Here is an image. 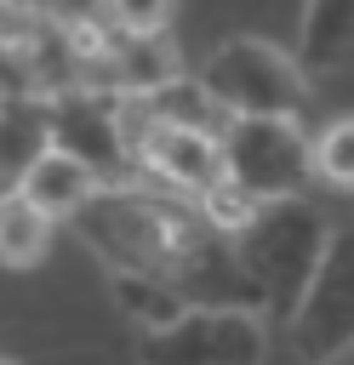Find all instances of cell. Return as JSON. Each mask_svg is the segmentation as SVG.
Wrapping results in <instances>:
<instances>
[{
  "label": "cell",
  "mask_w": 354,
  "mask_h": 365,
  "mask_svg": "<svg viewBox=\"0 0 354 365\" xmlns=\"http://www.w3.org/2000/svg\"><path fill=\"white\" fill-rule=\"evenodd\" d=\"M40 120H46V143L74 154L97 188H126L143 182L137 171V137L126 125V103L120 91H91V86H69L40 97Z\"/></svg>",
  "instance_id": "obj_4"
},
{
  "label": "cell",
  "mask_w": 354,
  "mask_h": 365,
  "mask_svg": "<svg viewBox=\"0 0 354 365\" xmlns=\"http://www.w3.org/2000/svg\"><path fill=\"white\" fill-rule=\"evenodd\" d=\"M103 23L114 34H166L171 0H103Z\"/></svg>",
  "instance_id": "obj_17"
},
{
  "label": "cell",
  "mask_w": 354,
  "mask_h": 365,
  "mask_svg": "<svg viewBox=\"0 0 354 365\" xmlns=\"http://www.w3.org/2000/svg\"><path fill=\"white\" fill-rule=\"evenodd\" d=\"M183 57L166 34H114L108 57L97 63V74L86 80L91 91H120V97H148L154 86L177 80Z\"/></svg>",
  "instance_id": "obj_9"
},
{
  "label": "cell",
  "mask_w": 354,
  "mask_h": 365,
  "mask_svg": "<svg viewBox=\"0 0 354 365\" xmlns=\"http://www.w3.org/2000/svg\"><path fill=\"white\" fill-rule=\"evenodd\" d=\"M108 297L137 331H160L188 308L171 279H154V274H137V268H108Z\"/></svg>",
  "instance_id": "obj_13"
},
{
  "label": "cell",
  "mask_w": 354,
  "mask_h": 365,
  "mask_svg": "<svg viewBox=\"0 0 354 365\" xmlns=\"http://www.w3.org/2000/svg\"><path fill=\"white\" fill-rule=\"evenodd\" d=\"M137 108L148 114V125H183V131H217L223 137V125H228V114H223V103L200 86V74H177V80H166V86H154L148 97H137Z\"/></svg>",
  "instance_id": "obj_12"
},
{
  "label": "cell",
  "mask_w": 354,
  "mask_h": 365,
  "mask_svg": "<svg viewBox=\"0 0 354 365\" xmlns=\"http://www.w3.org/2000/svg\"><path fill=\"white\" fill-rule=\"evenodd\" d=\"M194 74L223 103L228 120H257V114L303 120V108H308V74H303V63L291 51H280L274 40H263V34H228V40H217Z\"/></svg>",
  "instance_id": "obj_3"
},
{
  "label": "cell",
  "mask_w": 354,
  "mask_h": 365,
  "mask_svg": "<svg viewBox=\"0 0 354 365\" xmlns=\"http://www.w3.org/2000/svg\"><path fill=\"white\" fill-rule=\"evenodd\" d=\"M217 143H223V177H228V182H240L251 200L303 194V182L314 177L303 120H280V114L228 120Z\"/></svg>",
  "instance_id": "obj_7"
},
{
  "label": "cell",
  "mask_w": 354,
  "mask_h": 365,
  "mask_svg": "<svg viewBox=\"0 0 354 365\" xmlns=\"http://www.w3.org/2000/svg\"><path fill=\"white\" fill-rule=\"evenodd\" d=\"M51 251V217L34 211L17 188L0 194V268H34Z\"/></svg>",
  "instance_id": "obj_14"
},
{
  "label": "cell",
  "mask_w": 354,
  "mask_h": 365,
  "mask_svg": "<svg viewBox=\"0 0 354 365\" xmlns=\"http://www.w3.org/2000/svg\"><path fill=\"white\" fill-rule=\"evenodd\" d=\"M325 211L308 194H280V200H257V211L246 217L240 234H228L240 274L257 291V308L274 319H291L320 251H325Z\"/></svg>",
  "instance_id": "obj_2"
},
{
  "label": "cell",
  "mask_w": 354,
  "mask_h": 365,
  "mask_svg": "<svg viewBox=\"0 0 354 365\" xmlns=\"http://www.w3.org/2000/svg\"><path fill=\"white\" fill-rule=\"evenodd\" d=\"M74 228L108 268H137V274L171 279L183 291V302L257 308V291L240 274L228 234H217L200 217V205L171 188H154V182L97 188L74 211Z\"/></svg>",
  "instance_id": "obj_1"
},
{
  "label": "cell",
  "mask_w": 354,
  "mask_h": 365,
  "mask_svg": "<svg viewBox=\"0 0 354 365\" xmlns=\"http://www.w3.org/2000/svg\"><path fill=\"white\" fill-rule=\"evenodd\" d=\"M303 74H337L354 63V0H308L297 29Z\"/></svg>",
  "instance_id": "obj_11"
},
{
  "label": "cell",
  "mask_w": 354,
  "mask_h": 365,
  "mask_svg": "<svg viewBox=\"0 0 354 365\" xmlns=\"http://www.w3.org/2000/svg\"><path fill=\"white\" fill-rule=\"evenodd\" d=\"M268 325L257 308L188 302L171 325L137 336V365H263Z\"/></svg>",
  "instance_id": "obj_6"
},
{
  "label": "cell",
  "mask_w": 354,
  "mask_h": 365,
  "mask_svg": "<svg viewBox=\"0 0 354 365\" xmlns=\"http://www.w3.org/2000/svg\"><path fill=\"white\" fill-rule=\"evenodd\" d=\"M0 6H6V0H0Z\"/></svg>",
  "instance_id": "obj_20"
},
{
  "label": "cell",
  "mask_w": 354,
  "mask_h": 365,
  "mask_svg": "<svg viewBox=\"0 0 354 365\" xmlns=\"http://www.w3.org/2000/svg\"><path fill=\"white\" fill-rule=\"evenodd\" d=\"M137 171L154 177V188H171L183 200H200L211 182H223V143H217V131L148 125L137 137Z\"/></svg>",
  "instance_id": "obj_8"
},
{
  "label": "cell",
  "mask_w": 354,
  "mask_h": 365,
  "mask_svg": "<svg viewBox=\"0 0 354 365\" xmlns=\"http://www.w3.org/2000/svg\"><path fill=\"white\" fill-rule=\"evenodd\" d=\"M308 165H314L320 182L354 194V114L325 120L320 131H308Z\"/></svg>",
  "instance_id": "obj_15"
},
{
  "label": "cell",
  "mask_w": 354,
  "mask_h": 365,
  "mask_svg": "<svg viewBox=\"0 0 354 365\" xmlns=\"http://www.w3.org/2000/svg\"><path fill=\"white\" fill-rule=\"evenodd\" d=\"M194 205H200V217H206L217 234H240V228H246V217L257 211V200H251L240 182H228V177H223V182H211Z\"/></svg>",
  "instance_id": "obj_16"
},
{
  "label": "cell",
  "mask_w": 354,
  "mask_h": 365,
  "mask_svg": "<svg viewBox=\"0 0 354 365\" xmlns=\"http://www.w3.org/2000/svg\"><path fill=\"white\" fill-rule=\"evenodd\" d=\"M0 365H17V359H6V354H0Z\"/></svg>",
  "instance_id": "obj_19"
},
{
  "label": "cell",
  "mask_w": 354,
  "mask_h": 365,
  "mask_svg": "<svg viewBox=\"0 0 354 365\" xmlns=\"http://www.w3.org/2000/svg\"><path fill=\"white\" fill-rule=\"evenodd\" d=\"M6 6H17V11H34V17H57V6H63V0H6Z\"/></svg>",
  "instance_id": "obj_18"
},
{
  "label": "cell",
  "mask_w": 354,
  "mask_h": 365,
  "mask_svg": "<svg viewBox=\"0 0 354 365\" xmlns=\"http://www.w3.org/2000/svg\"><path fill=\"white\" fill-rule=\"evenodd\" d=\"M11 188L34 205V211H46L51 222H74V211L97 194V177L74 160V154H63V148H40L17 177H11Z\"/></svg>",
  "instance_id": "obj_10"
},
{
  "label": "cell",
  "mask_w": 354,
  "mask_h": 365,
  "mask_svg": "<svg viewBox=\"0 0 354 365\" xmlns=\"http://www.w3.org/2000/svg\"><path fill=\"white\" fill-rule=\"evenodd\" d=\"M303 365H337L354 348V222H331L325 251L285 319Z\"/></svg>",
  "instance_id": "obj_5"
}]
</instances>
